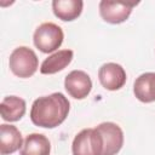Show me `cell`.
<instances>
[{"instance_id":"2","label":"cell","mask_w":155,"mask_h":155,"mask_svg":"<svg viewBox=\"0 0 155 155\" xmlns=\"http://www.w3.org/2000/svg\"><path fill=\"white\" fill-rule=\"evenodd\" d=\"M8 67L16 76L25 79L34 75V73L38 70L39 59L31 48L27 46H19L10 54Z\"/></svg>"},{"instance_id":"6","label":"cell","mask_w":155,"mask_h":155,"mask_svg":"<svg viewBox=\"0 0 155 155\" xmlns=\"http://www.w3.org/2000/svg\"><path fill=\"white\" fill-rule=\"evenodd\" d=\"M138 2H124V1H107L102 0L99 2V15L101 17L110 24H120L125 22L132 8Z\"/></svg>"},{"instance_id":"3","label":"cell","mask_w":155,"mask_h":155,"mask_svg":"<svg viewBox=\"0 0 155 155\" xmlns=\"http://www.w3.org/2000/svg\"><path fill=\"white\" fill-rule=\"evenodd\" d=\"M63 39L64 34L62 28L52 22L40 24L33 35L34 45L44 53H50L58 50L63 42Z\"/></svg>"},{"instance_id":"13","label":"cell","mask_w":155,"mask_h":155,"mask_svg":"<svg viewBox=\"0 0 155 155\" xmlns=\"http://www.w3.org/2000/svg\"><path fill=\"white\" fill-rule=\"evenodd\" d=\"M84 2L81 0H53L52 10L56 17L64 22L76 19L82 12Z\"/></svg>"},{"instance_id":"4","label":"cell","mask_w":155,"mask_h":155,"mask_svg":"<svg viewBox=\"0 0 155 155\" xmlns=\"http://www.w3.org/2000/svg\"><path fill=\"white\" fill-rule=\"evenodd\" d=\"M102 142V155H116L124 145V132L114 122H102L94 127Z\"/></svg>"},{"instance_id":"12","label":"cell","mask_w":155,"mask_h":155,"mask_svg":"<svg viewBox=\"0 0 155 155\" xmlns=\"http://www.w3.org/2000/svg\"><path fill=\"white\" fill-rule=\"evenodd\" d=\"M51 143L41 133H30L25 137L21 148V155H50Z\"/></svg>"},{"instance_id":"10","label":"cell","mask_w":155,"mask_h":155,"mask_svg":"<svg viewBox=\"0 0 155 155\" xmlns=\"http://www.w3.org/2000/svg\"><path fill=\"white\" fill-rule=\"evenodd\" d=\"M133 93L143 103L155 102V73L140 74L133 84Z\"/></svg>"},{"instance_id":"8","label":"cell","mask_w":155,"mask_h":155,"mask_svg":"<svg viewBox=\"0 0 155 155\" xmlns=\"http://www.w3.org/2000/svg\"><path fill=\"white\" fill-rule=\"evenodd\" d=\"M64 87L70 97L75 99H84L92 90V81L87 73L82 70H73L65 76Z\"/></svg>"},{"instance_id":"7","label":"cell","mask_w":155,"mask_h":155,"mask_svg":"<svg viewBox=\"0 0 155 155\" xmlns=\"http://www.w3.org/2000/svg\"><path fill=\"white\" fill-rule=\"evenodd\" d=\"M98 79L101 85L109 91H116L126 84V71L117 63H104L98 70Z\"/></svg>"},{"instance_id":"11","label":"cell","mask_w":155,"mask_h":155,"mask_svg":"<svg viewBox=\"0 0 155 155\" xmlns=\"http://www.w3.org/2000/svg\"><path fill=\"white\" fill-rule=\"evenodd\" d=\"M74 52L71 50H59L57 52H54L53 54L48 56L40 67V73L41 74H46V75H51V74H56L61 70H63L65 67H68L73 59Z\"/></svg>"},{"instance_id":"9","label":"cell","mask_w":155,"mask_h":155,"mask_svg":"<svg viewBox=\"0 0 155 155\" xmlns=\"http://www.w3.org/2000/svg\"><path fill=\"white\" fill-rule=\"evenodd\" d=\"M23 145L21 131L12 125H0V154L8 155L17 151Z\"/></svg>"},{"instance_id":"1","label":"cell","mask_w":155,"mask_h":155,"mask_svg":"<svg viewBox=\"0 0 155 155\" xmlns=\"http://www.w3.org/2000/svg\"><path fill=\"white\" fill-rule=\"evenodd\" d=\"M69 110L68 98L61 92H54L50 96L39 97L33 102L30 120L35 126L54 128L67 119Z\"/></svg>"},{"instance_id":"14","label":"cell","mask_w":155,"mask_h":155,"mask_svg":"<svg viewBox=\"0 0 155 155\" xmlns=\"http://www.w3.org/2000/svg\"><path fill=\"white\" fill-rule=\"evenodd\" d=\"M25 101L17 96H7L2 99L0 105L1 117L5 121L15 122L23 117L25 114Z\"/></svg>"},{"instance_id":"5","label":"cell","mask_w":155,"mask_h":155,"mask_svg":"<svg viewBox=\"0 0 155 155\" xmlns=\"http://www.w3.org/2000/svg\"><path fill=\"white\" fill-rule=\"evenodd\" d=\"M73 155H102V142L96 128H84L71 144Z\"/></svg>"}]
</instances>
